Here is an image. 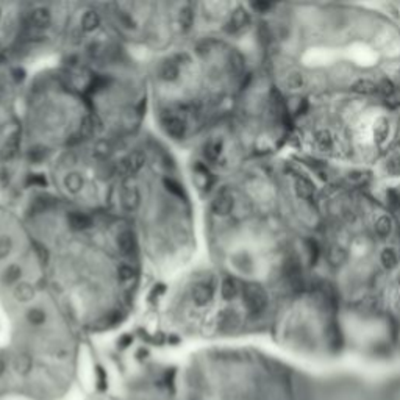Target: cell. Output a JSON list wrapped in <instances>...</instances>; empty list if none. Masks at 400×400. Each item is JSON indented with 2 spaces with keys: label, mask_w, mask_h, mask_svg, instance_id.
<instances>
[{
  "label": "cell",
  "mask_w": 400,
  "mask_h": 400,
  "mask_svg": "<svg viewBox=\"0 0 400 400\" xmlns=\"http://www.w3.org/2000/svg\"><path fill=\"white\" fill-rule=\"evenodd\" d=\"M46 275L66 314L107 324L133 299L139 250L117 218L66 205L44 206L27 221Z\"/></svg>",
  "instance_id": "6da1fadb"
},
{
  "label": "cell",
  "mask_w": 400,
  "mask_h": 400,
  "mask_svg": "<svg viewBox=\"0 0 400 400\" xmlns=\"http://www.w3.org/2000/svg\"><path fill=\"white\" fill-rule=\"evenodd\" d=\"M244 303L247 306V311L252 316H263L267 311L269 306V294L260 283H250L242 291Z\"/></svg>",
  "instance_id": "7a4b0ae2"
},
{
  "label": "cell",
  "mask_w": 400,
  "mask_h": 400,
  "mask_svg": "<svg viewBox=\"0 0 400 400\" xmlns=\"http://www.w3.org/2000/svg\"><path fill=\"white\" fill-rule=\"evenodd\" d=\"M311 142L316 150L325 155L334 153L340 145L338 136L330 127H316L311 133Z\"/></svg>",
  "instance_id": "3957f363"
},
{
  "label": "cell",
  "mask_w": 400,
  "mask_h": 400,
  "mask_svg": "<svg viewBox=\"0 0 400 400\" xmlns=\"http://www.w3.org/2000/svg\"><path fill=\"white\" fill-rule=\"evenodd\" d=\"M324 258L327 261V264L333 269H341L347 264L350 254L349 250L340 244V242H333L330 245H327V249L324 250Z\"/></svg>",
  "instance_id": "277c9868"
},
{
  "label": "cell",
  "mask_w": 400,
  "mask_h": 400,
  "mask_svg": "<svg viewBox=\"0 0 400 400\" xmlns=\"http://www.w3.org/2000/svg\"><path fill=\"white\" fill-rule=\"evenodd\" d=\"M349 89L356 94V96H363V97H372L378 96V85L377 80L369 78V77H356L355 80L350 81Z\"/></svg>",
  "instance_id": "5b68a950"
},
{
  "label": "cell",
  "mask_w": 400,
  "mask_h": 400,
  "mask_svg": "<svg viewBox=\"0 0 400 400\" xmlns=\"http://www.w3.org/2000/svg\"><path fill=\"white\" fill-rule=\"evenodd\" d=\"M372 231L374 236H377L380 241H386L394 233V221L388 213H380L374 218L372 222Z\"/></svg>",
  "instance_id": "8992f818"
},
{
  "label": "cell",
  "mask_w": 400,
  "mask_h": 400,
  "mask_svg": "<svg viewBox=\"0 0 400 400\" xmlns=\"http://www.w3.org/2000/svg\"><path fill=\"white\" fill-rule=\"evenodd\" d=\"M306 85H308V78L305 72H302L300 69H289L283 75V86L289 93H300L306 88Z\"/></svg>",
  "instance_id": "52a82bcc"
},
{
  "label": "cell",
  "mask_w": 400,
  "mask_h": 400,
  "mask_svg": "<svg viewBox=\"0 0 400 400\" xmlns=\"http://www.w3.org/2000/svg\"><path fill=\"white\" fill-rule=\"evenodd\" d=\"M378 261H380V266L386 270V272H392L400 266V255L395 247L392 245H385L380 254H378Z\"/></svg>",
  "instance_id": "ba28073f"
},
{
  "label": "cell",
  "mask_w": 400,
  "mask_h": 400,
  "mask_svg": "<svg viewBox=\"0 0 400 400\" xmlns=\"http://www.w3.org/2000/svg\"><path fill=\"white\" fill-rule=\"evenodd\" d=\"M294 189H296L297 197L305 200V202H311L316 197V186L305 175H297L296 177V180H294Z\"/></svg>",
  "instance_id": "9c48e42d"
},
{
  "label": "cell",
  "mask_w": 400,
  "mask_h": 400,
  "mask_svg": "<svg viewBox=\"0 0 400 400\" xmlns=\"http://www.w3.org/2000/svg\"><path fill=\"white\" fill-rule=\"evenodd\" d=\"M391 136V120L386 116L377 117L374 124V141L377 145H385Z\"/></svg>",
  "instance_id": "30bf717a"
},
{
  "label": "cell",
  "mask_w": 400,
  "mask_h": 400,
  "mask_svg": "<svg viewBox=\"0 0 400 400\" xmlns=\"http://www.w3.org/2000/svg\"><path fill=\"white\" fill-rule=\"evenodd\" d=\"M302 252H303L308 264H311V266H314L316 263H318L321 255H322V249H321L319 242L311 236H306L302 241Z\"/></svg>",
  "instance_id": "8fae6325"
},
{
  "label": "cell",
  "mask_w": 400,
  "mask_h": 400,
  "mask_svg": "<svg viewBox=\"0 0 400 400\" xmlns=\"http://www.w3.org/2000/svg\"><path fill=\"white\" fill-rule=\"evenodd\" d=\"M383 171L389 177H400V153H392L385 160Z\"/></svg>",
  "instance_id": "7c38bea8"
},
{
  "label": "cell",
  "mask_w": 400,
  "mask_h": 400,
  "mask_svg": "<svg viewBox=\"0 0 400 400\" xmlns=\"http://www.w3.org/2000/svg\"><path fill=\"white\" fill-rule=\"evenodd\" d=\"M385 200L391 211L400 213V189H388L385 193Z\"/></svg>",
  "instance_id": "4fadbf2b"
},
{
  "label": "cell",
  "mask_w": 400,
  "mask_h": 400,
  "mask_svg": "<svg viewBox=\"0 0 400 400\" xmlns=\"http://www.w3.org/2000/svg\"><path fill=\"white\" fill-rule=\"evenodd\" d=\"M391 306L395 316H400V277L395 280L391 294Z\"/></svg>",
  "instance_id": "5bb4252c"
},
{
  "label": "cell",
  "mask_w": 400,
  "mask_h": 400,
  "mask_svg": "<svg viewBox=\"0 0 400 400\" xmlns=\"http://www.w3.org/2000/svg\"><path fill=\"white\" fill-rule=\"evenodd\" d=\"M347 180L352 184H361L366 180V172L361 171V169H352V171L347 172Z\"/></svg>",
  "instance_id": "9a60e30c"
},
{
  "label": "cell",
  "mask_w": 400,
  "mask_h": 400,
  "mask_svg": "<svg viewBox=\"0 0 400 400\" xmlns=\"http://www.w3.org/2000/svg\"><path fill=\"white\" fill-rule=\"evenodd\" d=\"M392 83H394V86L397 91H400V63H397V65L391 66L389 69V74L386 75Z\"/></svg>",
  "instance_id": "2e32d148"
}]
</instances>
